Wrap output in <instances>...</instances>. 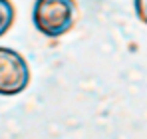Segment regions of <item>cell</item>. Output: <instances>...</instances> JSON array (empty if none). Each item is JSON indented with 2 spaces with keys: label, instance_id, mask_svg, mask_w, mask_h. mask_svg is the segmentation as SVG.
Instances as JSON below:
<instances>
[{
  "label": "cell",
  "instance_id": "obj_4",
  "mask_svg": "<svg viewBox=\"0 0 147 139\" xmlns=\"http://www.w3.org/2000/svg\"><path fill=\"white\" fill-rule=\"evenodd\" d=\"M135 4V14L143 24H147V0H133Z\"/></svg>",
  "mask_w": 147,
  "mask_h": 139
},
{
  "label": "cell",
  "instance_id": "obj_1",
  "mask_svg": "<svg viewBox=\"0 0 147 139\" xmlns=\"http://www.w3.org/2000/svg\"><path fill=\"white\" fill-rule=\"evenodd\" d=\"M76 0H36L32 8L34 28L46 38H62L76 24Z\"/></svg>",
  "mask_w": 147,
  "mask_h": 139
},
{
  "label": "cell",
  "instance_id": "obj_2",
  "mask_svg": "<svg viewBox=\"0 0 147 139\" xmlns=\"http://www.w3.org/2000/svg\"><path fill=\"white\" fill-rule=\"evenodd\" d=\"M30 66L24 56L12 48L0 46V95L12 97L22 93L30 84Z\"/></svg>",
  "mask_w": 147,
  "mask_h": 139
},
{
  "label": "cell",
  "instance_id": "obj_3",
  "mask_svg": "<svg viewBox=\"0 0 147 139\" xmlns=\"http://www.w3.org/2000/svg\"><path fill=\"white\" fill-rule=\"evenodd\" d=\"M16 18V10H14V4L10 0H0V38L12 28Z\"/></svg>",
  "mask_w": 147,
  "mask_h": 139
}]
</instances>
